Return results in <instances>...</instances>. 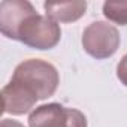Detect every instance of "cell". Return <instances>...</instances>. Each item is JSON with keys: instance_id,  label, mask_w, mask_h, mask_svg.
<instances>
[{"instance_id": "1", "label": "cell", "mask_w": 127, "mask_h": 127, "mask_svg": "<svg viewBox=\"0 0 127 127\" xmlns=\"http://www.w3.org/2000/svg\"><path fill=\"white\" fill-rule=\"evenodd\" d=\"M12 81L23 84L39 100H45L54 96L57 91L60 75L55 66L51 63L40 58H29L21 61L15 67Z\"/></svg>"}, {"instance_id": "2", "label": "cell", "mask_w": 127, "mask_h": 127, "mask_svg": "<svg viewBox=\"0 0 127 127\" xmlns=\"http://www.w3.org/2000/svg\"><path fill=\"white\" fill-rule=\"evenodd\" d=\"M61 39L58 23L49 17L34 14L29 17L18 32V40L33 49H52Z\"/></svg>"}, {"instance_id": "3", "label": "cell", "mask_w": 127, "mask_h": 127, "mask_svg": "<svg viewBox=\"0 0 127 127\" xmlns=\"http://www.w3.org/2000/svg\"><path fill=\"white\" fill-rule=\"evenodd\" d=\"M120 32L106 21H94L82 33V48L96 60L112 57L120 48Z\"/></svg>"}, {"instance_id": "4", "label": "cell", "mask_w": 127, "mask_h": 127, "mask_svg": "<svg viewBox=\"0 0 127 127\" xmlns=\"http://www.w3.org/2000/svg\"><path fill=\"white\" fill-rule=\"evenodd\" d=\"M29 127H87V117L75 108L61 103H46L29 115Z\"/></svg>"}, {"instance_id": "5", "label": "cell", "mask_w": 127, "mask_h": 127, "mask_svg": "<svg viewBox=\"0 0 127 127\" xmlns=\"http://www.w3.org/2000/svg\"><path fill=\"white\" fill-rule=\"evenodd\" d=\"M37 14L33 5L26 0H3L0 3V32L8 39L18 40V32L24 21Z\"/></svg>"}, {"instance_id": "6", "label": "cell", "mask_w": 127, "mask_h": 127, "mask_svg": "<svg viewBox=\"0 0 127 127\" xmlns=\"http://www.w3.org/2000/svg\"><path fill=\"white\" fill-rule=\"evenodd\" d=\"M2 99L3 112L11 115H24L39 102V99L30 90H27L23 84L12 79L9 81V84L3 87Z\"/></svg>"}, {"instance_id": "7", "label": "cell", "mask_w": 127, "mask_h": 127, "mask_svg": "<svg viewBox=\"0 0 127 127\" xmlns=\"http://www.w3.org/2000/svg\"><path fill=\"white\" fill-rule=\"evenodd\" d=\"M43 8L46 17L55 23H73L78 21L87 11V2L73 0V2H45Z\"/></svg>"}, {"instance_id": "8", "label": "cell", "mask_w": 127, "mask_h": 127, "mask_svg": "<svg viewBox=\"0 0 127 127\" xmlns=\"http://www.w3.org/2000/svg\"><path fill=\"white\" fill-rule=\"evenodd\" d=\"M103 15L109 21L127 26V0H111L103 3Z\"/></svg>"}, {"instance_id": "9", "label": "cell", "mask_w": 127, "mask_h": 127, "mask_svg": "<svg viewBox=\"0 0 127 127\" xmlns=\"http://www.w3.org/2000/svg\"><path fill=\"white\" fill-rule=\"evenodd\" d=\"M117 76H118L120 82L127 87V54L123 55V58L118 63V66H117Z\"/></svg>"}, {"instance_id": "10", "label": "cell", "mask_w": 127, "mask_h": 127, "mask_svg": "<svg viewBox=\"0 0 127 127\" xmlns=\"http://www.w3.org/2000/svg\"><path fill=\"white\" fill-rule=\"evenodd\" d=\"M0 127H24V124H21L20 121H15V120L3 118L2 123H0Z\"/></svg>"}]
</instances>
